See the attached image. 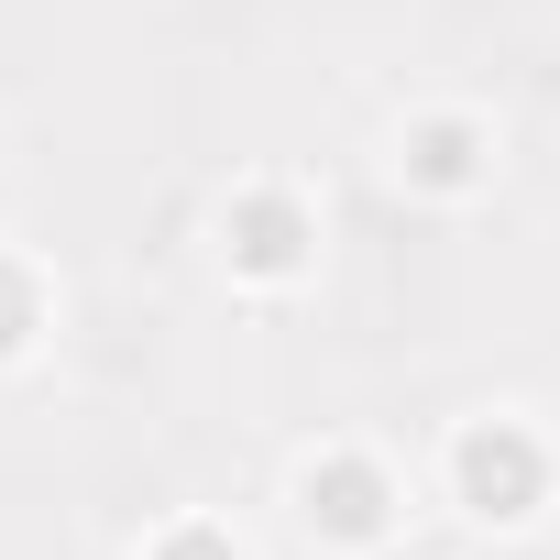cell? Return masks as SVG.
I'll list each match as a JSON object with an SVG mask.
<instances>
[{"mask_svg": "<svg viewBox=\"0 0 560 560\" xmlns=\"http://www.w3.org/2000/svg\"><path fill=\"white\" fill-rule=\"evenodd\" d=\"M220 264L242 275V287H298V275L319 264V209L287 187V176H253L220 198Z\"/></svg>", "mask_w": 560, "mask_h": 560, "instance_id": "obj_3", "label": "cell"}, {"mask_svg": "<svg viewBox=\"0 0 560 560\" xmlns=\"http://www.w3.org/2000/svg\"><path fill=\"white\" fill-rule=\"evenodd\" d=\"M143 560H242V538H231V527H209V516H187V527H165Z\"/></svg>", "mask_w": 560, "mask_h": 560, "instance_id": "obj_6", "label": "cell"}, {"mask_svg": "<svg viewBox=\"0 0 560 560\" xmlns=\"http://www.w3.org/2000/svg\"><path fill=\"white\" fill-rule=\"evenodd\" d=\"M396 516H407V483L374 462V451H308L298 462V527L319 538V549H385L396 538Z\"/></svg>", "mask_w": 560, "mask_h": 560, "instance_id": "obj_2", "label": "cell"}, {"mask_svg": "<svg viewBox=\"0 0 560 560\" xmlns=\"http://www.w3.org/2000/svg\"><path fill=\"white\" fill-rule=\"evenodd\" d=\"M440 483H451V505H462L472 527H527V516L549 505V483H560V451H549L527 418H472V429L440 451Z\"/></svg>", "mask_w": 560, "mask_h": 560, "instance_id": "obj_1", "label": "cell"}, {"mask_svg": "<svg viewBox=\"0 0 560 560\" xmlns=\"http://www.w3.org/2000/svg\"><path fill=\"white\" fill-rule=\"evenodd\" d=\"M396 187H418V198L494 187V121L483 110H418V121H396Z\"/></svg>", "mask_w": 560, "mask_h": 560, "instance_id": "obj_4", "label": "cell"}, {"mask_svg": "<svg viewBox=\"0 0 560 560\" xmlns=\"http://www.w3.org/2000/svg\"><path fill=\"white\" fill-rule=\"evenodd\" d=\"M45 341V275L23 253H0V363H23Z\"/></svg>", "mask_w": 560, "mask_h": 560, "instance_id": "obj_5", "label": "cell"}]
</instances>
